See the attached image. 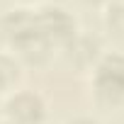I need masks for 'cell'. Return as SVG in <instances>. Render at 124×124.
I'll list each match as a JSON object with an SVG mask.
<instances>
[{"label": "cell", "mask_w": 124, "mask_h": 124, "mask_svg": "<svg viewBox=\"0 0 124 124\" xmlns=\"http://www.w3.org/2000/svg\"><path fill=\"white\" fill-rule=\"evenodd\" d=\"M3 32L5 37L10 39L12 46L20 49V54H24L27 58L37 61V58H44L51 49L49 39L44 37L41 27H39V20L34 12L29 10H12L10 15H5L3 20Z\"/></svg>", "instance_id": "1"}, {"label": "cell", "mask_w": 124, "mask_h": 124, "mask_svg": "<svg viewBox=\"0 0 124 124\" xmlns=\"http://www.w3.org/2000/svg\"><path fill=\"white\" fill-rule=\"evenodd\" d=\"M95 93L100 100L117 105L124 100V56H105L95 68Z\"/></svg>", "instance_id": "2"}, {"label": "cell", "mask_w": 124, "mask_h": 124, "mask_svg": "<svg viewBox=\"0 0 124 124\" xmlns=\"http://www.w3.org/2000/svg\"><path fill=\"white\" fill-rule=\"evenodd\" d=\"M39 27L44 32V37L49 39V44H68L76 37V20L56 5H46L37 12Z\"/></svg>", "instance_id": "3"}, {"label": "cell", "mask_w": 124, "mask_h": 124, "mask_svg": "<svg viewBox=\"0 0 124 124\" xmlns=\"http://www.w3.org/2000/svg\"><path fill=\"white\" fill-rule=\"evenodd\" d=\"M5 112L10 124H39L46 114V107L37 93H17L8 100Z\"/></svg>", "instance_id": "4"}, {"label": "cell", "mask_w": 124, "mask_h": 124, "mask_svg": "<svg viewBox=\"0 0 124 124\" xmlns=\"http://www.w3.org/2000/svg\"><path fill=\"white\" fill-rule=\"evenodd\" d=\"M68 58L73 61V63H78V66H85V63H90L93 61V56H95V51H97V41L95 39H88V37H73L71 41H68Z\"/></svg>", "instance_id": "5"}, {"label": "cell", "mask_w": 124, "mask_h": 124, "mask_svg": "<svg viewBox=\"0 0 124 124\" xmlns=\"http://www.w3.org/2000/svg\"><path fill=\"white\" fill-rule=\"evenodd\" d=\"M8 80H10V71H8V66L3 63V61H0V88H5Z\"/></svg>", "instance_id": "6"}, {"label": "cell", "mask_w": 124, "mask_h": 124, "mask_svg": "<svg viewBox=\"0 0 124 124\" xmlns=\"http://www.w3.org/2000/svg\"><path fill=\"white\" fill-rule=\"evenodd\" d=\"M114 12H117V17H119V22H117V27H119V29H124V5H119V8H114Z\"/></svg>", "instance_id": "7"}, {"label": "cell", "mask_w": 124, "mask_h": 124, "mask_svg": "<svg viewBox=\"0 0 124 124\" xmlns=\"http://www.w3.org/2000/svg\"><path fill=\"white\" fill-rule=\"evenodd\" d=\"M68 124H95L93 119H85V117H78V119H73V122H68Z\"/></svg>", "instance_id": "8"}, {"label": "cell", "mask_w": 124, "mask_h": 124, "mask_svg": "<svg viewBox=\"0 0 124 124\" xmlns=\"http://www.w3.org/2000/svg\"><path fill=\"white\" fill-rule=\"evenodd\" d=\"M88 3H102V0H88Z\"/></svg>", "instance_id": "9"}]
</instances>
